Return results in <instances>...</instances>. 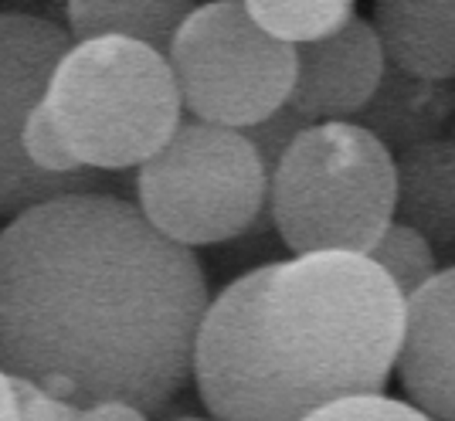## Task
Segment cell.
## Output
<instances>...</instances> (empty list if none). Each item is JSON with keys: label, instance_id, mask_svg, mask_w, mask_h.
Listing matches in <instances>:
<instances>
[{"label": "cell", "instance_id": "19", "mask_svg": "<svg viewBox=\"0 0 455 421\" xmlns=\"http://www.w3.org/2000/svg\"><path fill=\"white\" fill-rule=\"evenodd\" d=\"M82 418H89V421H140V418H147V411L130 401L109 398V401H99V404L82 408Z\"/></svg>", "mask_w": 455, "mask_h": 421}, {"label": "cell", "instance_id": "2", "mask_svg": "<svg viewBox=\"0 0 455 421\" xmlns=\"http://www.w3.org/2000/svg\"><path fill=\"white\" fill-rule=\"evenodd\" d=\"M408 299L363 251H303L251 268L211 299L194 384L225 421H309L320 404L384 391Z\"/></svg>", "mask_w": 455, "mask_h": 421}, {"label": "cell", "instance_id": "15", "mask_svg": "<svg viewBox=\"0 0 455 421\" xmlns=\"http://www.w3.org/2000/svg\"><path fill=\"white\" fill-rule=\"evenodd\" d=\"M425 411L408 398H387L384 391H354L320 404L309 421H421Z\"/></svg>", "mask_w": 455, "mask_h": 421}, {"label": "cell", "instance_id": "18", "mask_svg": "<svg viewBox=\"0 0 455 421\" xmlns=\"http://www.w3.org/2000/svg\"><path fill=\"white\" fill-rule=\"evenodd\" d=\"M14 377V374H11ZM14 391H18L20 418L28 421H76L82 418V408L65 398L52 394L48 387L28 381V377H14Z\"/></svg>", "mask_w": 455, "mask_h": 421}, {"label": "cell", "instance_id": "5", "mask_svg": "<svg viewBox=\"0 0 455 421\" xmlns=\"http://www.w3.org/2000/svg\"><path fill=\"white\" fill-rule=\"evenodd\" d=\"M268 184L272 173L245 130L188 113L140 163L136 204L180 245H221L268 210Z\"/></svg>", "mask_w": 455, "mask_h": 421}, {"label": "cell", "instance_id": "16", "mask_svg": "<svg viewBox=\"0 0 455 421\" xmlns=\"http://www.w3.org/2000/svg\"><path fill=\"white\" fill-rule=\"evenodd\" d=\"M24 150H28V156L38 163L41 171H48V173L85 171V163L72 154L65 133L58 130L55 115L48 113L44 99H41L38 106L31 109V115H28V126H24Z\"/></svg>", "mask_w": 455, "mask_h": 421}, {"label": "cell", "instance_id": "8", "mask_svg": "<svg viewBox=\"0 0 455 421\" xmlns=\"http://www.w3.org/2000/svg\"><path fill=\"white\" fill-rule=\"evenodd\" d=\"M387 55L374 20L354 18L333 35L296 44V85L289 106L309 123L354 119L380 89Z\"/></svg>", "mask_w": 455, "mask_h": 421}, {"label": "cell", "instance_id": "13", "mask_svg": "<svg viewBox=\"0 0 455 421\" xmlns=\"http://www.w3.org/2000/svg\"><path fill=\"white\" fill-rule=\"evenodd\" d=\"M354 4L357 0H245L248 14L289 44L333 35L354 18Z\"/></svg>", "mask_w": 455, "mask_h": 421}, {"label": "cell", "instance_id": "14", "mask_svg": "<svg viewBox=\"0 0 455 421\" xmlns=\"http://www.w3.org/2000/svg\"><path fill=\"white\" fill-rule=\"evenodd\" d=\"M367 255L395 279V286L404 292V299L411 292H418L438 272V258L428 234L415 225H408V221H401V218H395L384 228V234L374 242V249Z\"/></svg>", "mask_w": 455, "mask_h": 421}, {"label": "cell", "instance_id": "9", "mask_svg": "<svg viewBox=\"0 0 455 421\" xmlns=\"http://www.w3.org/2000/svg\"><path fill=\"white\" fill-rule=\"evenodd\" d=\"M398 381L425 418L455 421V266L408 296Z\"/></svg>", "mask_w": 455, "mask_h": 421}, {"label": "cell", "instance_id": "20", "mask_svg": "<svg viewBox=\"0 0 455 421\" xmlns=\"http://www.w3.org/2000/svg\"><path fill=\"white\" fill-rule=\"evenodd\" d=\"M14 418H20L14 377H11V374L0 367V421H14Z\"/></svg>", "mask_w": 455, "mask_h": 421}, {"label": "cell", "instance_id": "1", "mask_svg": "<svg viewBox=\"0 0 455 421\" xmlns=\"http://www.w3.org/2000/svg\"><path fill=\"white\" fill-rule=\"evenodd\" d=\"M204 268L140 204L68 191L0 231V367L65 401L160 411L194 381Z\"/></svg>", "mask_w": 455, "mask_h": 421}, {"label": "cell", "instance_id": "10", "mask_svg": "<svg viewBox=\"0 0 455 421\" xmlns=\"http://www.w3.org/2000/svg\"><path fill=\"white\" fill-rule=\"evenodd\" d=\"M387 65L418 78L455 82V0H374Z\"/></svg>", "mask_w": 455, "mask_h": 421}, {"label": "cell", "instance_id": "3", "mask_svg": "<svg viewBox=\"0 0 455 421\" xmlns=\"http://www.w3.org/2000/svg\"><path fill=\"white\" fill-rule=\"evenodd\" d=\"M395 150L354 119L309 123L272 171L268 214L283 245L367 251L398 214Z\"/></svg>", "mask_w": 455, "mask_h": 421}, {"label": "cell", "instance_id": "12", "mask_svg": "<svg viewBox=\"0 0 455 421\" xmlns=\"http://www.w3.org/2000/svg\"><path fill=\"white\" fill-rule=\"evenodd\" d=\"M194 7L197 0H68V31L76 41L126 35L167 55Z\"/></svg>", "mask_w": 455, "mask_h": 421}, {"label": "cell", "instance_id": "7", "mask_svg": "<svg viewBox=\"0 0 455 421\" xmlns=\"http://www.w3.org/2000/svg\"><path fill=\"white\" fill-rule=\"evenodd\" d=\"M76 44L72 31L35 14H0V214L14 218L31 204L68 191H95L99 171L48 173L24 150V126L58 61Z\"/></svg>", "mask_w": 455, "mask_h": 421}, {"label": "cell", "instance_id": "4", "mask_svg": "<svg viewBox=\"0 0 455 421\" xmlns=\"http://www.w3.org/2000/svg\"><path fill=\"white\" fill-rule=\"evenodd\" d=\"M44 106L72 154L95 171L140 167L184 119L171 58L126 35L76 41L58 61Z\"/></svg>", "mask_w": 455, "mask_h": 421}, {"label": "cell", "instance_id": "6", "mask_svg": "<svg viewBox=\"0 0 455 421\" xmlns=\"http://www.w3.org/2000/svg\"><path fill=\"white\" fill-rule=\"evenodd\" d=\"M184 109L245 130L283 109L296 85V44L268 35L245 0H211L190 11L171 52Z\"/></svg>", "mask_w": 455, "mask_h": 421}, {"label": "cell", "instance_id": "17", "mask_svg": "<svg viewBox=\"0 0 455 421\" xmlns=\"http://www.w3.org/2000/svg\"><path fill=\"white\" fill-rule=\"evenodd\" d=\"M306 126H309V119L303 113H296L289 102H285L283 109H275L272 115H266L262 123H255V126H245L248 139L255 143V150L262 154L266 160L268 173L275 171V163L283 160V154L292 147V139L303 133Z\"/></svg>", "mask_w": 455, "mask_h": 421}, {"label": "cell", "instance_id": "11", "mask_svg": "<svg viewBox=\"0 0 455 421\" xmlns=\"http://www.w3.org/2000/svg\"><path fill=\"white\" fill-rule=\"evenodd\" d=\"M442 85L435 78H418L411 72H401L395 65H387V72L380 78V89L374 99L354 115V123L367 126L374 136H380L391 150L401 147H418L428 136L442 130V123L449 119L452 102L442 96Z\"/></svg>", "mask_w": 455, "mask_h": 421}]
</instances>
